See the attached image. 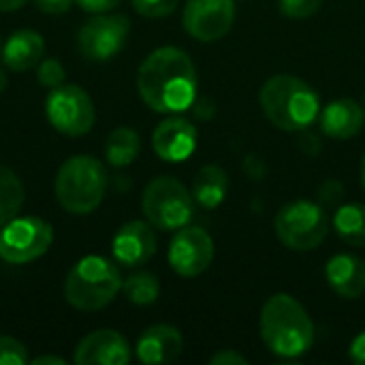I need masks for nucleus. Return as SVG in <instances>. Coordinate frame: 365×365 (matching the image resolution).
<instances>
[{"label": "nucleus", "instance_id": "8", "mask_svg": "<svg viewBox=\"0 0 365 365\" xmlns=\"http://www.w3.org/2000/svg\"><path fill=\"white\" fill-rule=\"evenodd\" d=\"M53 242V229L38 216H15L0 229V259L26 265L43 257Z\"/></svg>", "mask_w": 365, "mask_h": 365}, {"label": "nucleus", "instance_id": "6", "mask_svg": "<svg viewBox=\"0 0 365 365\" xmlns=\"http://www.w3.org/2000/svg\"><path fill=\"white\" fill-rule=\"evenodd\" d=\"M141 210L154 229L178 231L190 225L195 216V199L180 180L171 175H158L145 186Z\"/></svg>", "mask_w": 365, "mask_h": 365}, {"label": "nucleus", "instance_id": "16", "mask_svg": "<svg viewBox=\"0 0 365 365\" xmlns=\"http://www.w3.org/2000/svg\"><path fill=\"white\" fill-rule=\"evenodd\" d=\"M184 338L178 327L158 323L148 327L137 342V359L145 365L171 364L182 355Z\"/></svg>", "mask_w": 365, "mask_h": 365}, {"label": "nucleus", "instance_id": "11", "mask_svg": "<svg viewBox=\"0 0 365 365\" xmlns=\"http://www.w3.org/2000/svg\"><path fill=\"white\" fill-rule=\"evenodd\" d=\"M214 261V240L201 227H182L169 246V265L182 278L201 276Z\"/></svg>", "mask_w": 365, "mask_h": 365}, {"label": "nucleus", "instance_id": "21", "mask_svg": "<svg viewBox=\"0 0 365 365\" xmlns=\"http://www.w3.org/2000/svg\"><path fill=\"white\" fill-rule=\"evenodd\" d=\"M141 152L139 135L128 126H118L111 130L105 143V158L111 167H128Z\"/></svg>", "mask_w": 365, "mask_h": 365}, {"label": "nucleus", "instance_id": "4", "mask_svg": "<svg viewBox=\"0 0 365 365\" xmlns=\"http://www.w3.org/2000/svg\"><path fill=\"white\" fill-rule=\"evenodd\" d=\"M56 199L62 210L75 216L92 214L105 199L107 171L105 165L90 154H75L66 158L53 182Z\"/></svg>", "mask_w": 365, "mask_h": 365}, {"label": "nucleus", "instance_id": "31", "mask_svg": "<svg viewBox=\"0 0 365 365\" xmlns=\"http://www.w3.org/2000/svg\"><path fill=\"white\" fill-rule=\"evenodd\" d=\"M210 364H214V365H229V364L246 365L248 364V359H246L244 355H240V353H233V351H220V353L212 355Z\"/></svg>", "mask_w": 365, "mask_h": 365}, {"label": "nucleus", "instance_id": "12", "mask_svg": "<svg viewBox=\"0 0 365 365\" xmlns=\"http://www.w3.org/2000/svg\"><path fill=\"white\" fill-rule=\"evenodd\" d=\"M233 19V0H188L182 13L186 32L201 43H212L229 34Z\"/></svg>", "mask_w": 365, "mask_h": 365}, {"label": "nucleus", "instance_id": "26", "mask_svg": "<svg viewBox=\"0 0 365 365\" xmlns=\"http://www.w3.org/2000/svg\"><path fill=\"white\" fill-rule=\"evenodd\" d=\"M28 361V349L19 340L0 336V365H26Z\"/></svg>", "mask_w": 365, "mask_h": 365}, {"label": "nucleus", "instance_id": "32", "mask_svg": "<svg viewBox=\"0 0 365 365\" xmlns=\"http://www.w3.org/2000/svg\"><path fill=\"white\" fill-rule=\"evenodd\" d=\"M349 357H351V361H353V364L365 365V331H361V334L351 342Z\"/></svg>", "mask_w": 365, "mask_h": 365}, {"label": "nucleus", "instance_id": "24", "mask_svg": "<svg viewBox=\"0 0 365 365\" xmlns=\"http://www.w3.org/2000/svg\"><path fill=\"white\" fill-rule=\"evenodd\" d=\"M122 291L126 299L135 306H150L158 299L160 295V284L154 274L139 272L133 274L126 282H122Z\"/></svg>", "mask_w": 365, "mask_h": 365}, {"label": "nucleus", "instance_id": "27", "mask_svg": "<svg viewBox=\"0 0 365 365\" xmlns=\"http://www.w3.org/2000/svg\"><path fill=\"white\" fill-rule=\"evenodd\" d=\"M130 2L139 15L152 17V19L171 15L180 4V0H130Z\"/></svg>", "mask_w": 365, "mask_h": 365}, {"label": "nucleus", "instance_id": "7", "mask_svg": "<svg viewBox=\"0 0 365 365\" xmlns=\"http://www.w3.org/2000/svg\"><path fill=\"white\" fill-rule=\"evenodd\" d=\"M274 229L278 240L287 248L306 252L319 248L325 242L329 233V216L319 203L299 199L287 203L278 212L274 220Z\"/></svg>", "mask_w": 365, "mask_h": 365}, {"label": "nucleus", "instance_id": "14", "mask_svg": "<svg viewBox=\"0 0 365 365\" xmlns=\"http://www.w3.org/2000/svg\"><path fill=\"white\" fill-rule=\"evenodd\" d=\"M130 357V346L122 334L96 329L77 344L73 361L77 365H126Z\"/></svg>", "mask_w": 365, "mask_h": 365}, {"label": "nucleus", "instance_id": "10", "mask_svg": "<svg viewBox=\"0 0 365 365\" xmlns=\"http://www.w3.org/2000/svg\"><path fill=\"white\" fill-rule=\"evenodd\" d=\"M130 34V19L122 13H96L77 32V49L86 60L107 62L122 51Z\"/></svg>", "mask_w": 365, "mask_h": 365}, {"label": "nucleus", "instance_id": "36", "mask_svg": "<svg viewBox=\"0 0 365 365\" xmlns=\"http://www.w3.org/2000/svg\"><path fill=\"white\" fill-rule=\"evenodd\" d=\"M361 186H364L365 190V154L364 158H361Z\"/></svg>", "mask_w": 365, "mask_h": 365}, {"label": "nucleus", "instance_id": "19", "mask_svg": "<svg viewBox=\"0 0 365 365\" xmlns=\"http://www.w3.org/2000/svg\"><path fill=\"white\" fill-rule=\"evenodd\" d=\"M364 107L353 98H338L321 113V128L331 139H351L364 128Z\"/></svg>", "mask_w": 365, "mask_h": 365}, {"label": "nucleus", "instance_id": "30", "mask_svg": "<svg viewBox=\"0 0 365 365\" xmlns=\"http://www.w3.org/2000/svg\"><path fill=\"white\" fill-rule=\"evenodd\" d=\"M75 0H34V6L49 15H62L71 9Z\"/></svg>", "mask_w": 365, "mask_h": 365}, {"label": "nucleus", "instance_id": "17", "mask_svg": "<svg viewBox=\"0 0 365 365\" xmlns=\"http://www.w3.org/2000/svg\"><path fill=\"white\" fill-rule=\"evenodd\" d=\"M0 58L15 73L30 71V68L38 66V62L45 58V38L41 32H36L32 28L15 30L2 45Z\"/></svg>", "mask_w": 365, "mask_h": 365}, {"label": "nucleus", "instance_id": "5", "mask_svg": "<svg viewBox=\"0 0 365 365\" xmlns=\"http://www.w3.org/2000/svg\"><path fill=\"white\" fill-rule=\"evenodd\" d=\"M122 291V276L113 261L88 255L79 259L64 280L66 302L81 312H96L109 306Z\"/></svg>", "mask_w": 365, "mask_h": 365}, {"label": "nucleus", "instance_id": "1", "mask_svg": "<svg viewBox=\"0 0 365 365\" xmlns=\"http://www.w3.org/2000/svg\"><path fill=\"white\" fill-rule=\"evenodd\" d=\"M197 68L190 56L178 47L152 51L139 66L137 90L143 103L158 113H182L197 98Z\"/></svg>", "mask_w": 365, "mask_h": 365}, {"label": "nucleus", "instance_id": "15", "mask_svg": "<svg viewBox=\"0 0 365 365\" xmlns=\"http://www.w3.org/2000/svg\"><path fill=\"white\" fill-rule=\"evenodd\" d=\"M154 152L167 163H184L197 150V128L190 120L173 113L163 120L152 135Z\"/></svg>", "mask_w": 365, "mask_h": 365}, {"label": "nucleus", "instance_id": "18", "mask_svg": "<svg viewBox=\"0 0 365 365\" xmlns=\"http://www.w3.org/2000/svg\"><path fill=\"white\" fill-rule=\"evenodd\" d=\"M329 287L344 299H359L365 293V261L355 255H336L327 261Z\"/></svg>", "mask_w": 365, "mask_h": 365}, {"label": "nucleus", "instance_id": "33", "mask_svg": "<svg viewBox=\"0 0 365 365\" xmlns=\"http://www.w3.org/2000/svg\"><path fill=\"white\" fill-rule=\"evenodd\" d=\"M28 0H0V11L4 13H11V11H17L26 4Z\"/></svg>", "mask_w": 365, "mask_h": 365}, {"label": "nucleus", "instance_id": "25", "mask_svg": "<svg viewBox=\"0 0 365 365\" xmlns=\"http://www.w3.org/2000/svg\"><path fill=\"white\" fill-rule=\"evenodd\" d=\"M36 79H38L41 86H45V88L51 90V88H58V86L64 83L66 71H64V66H62L60 60H56V58H43L38 62V68H36Z\"/></svg>", "mask_w": 365, "mask_h": 365}, {"label": "nucleus", "instance_id": "13", "mask_svg": "<svg viewBox=\"0 0 365 365\" xmlns=\"http://www.w3.org/2000/svg\"><path fill=\"white\" fill-rule=\"evenodd\" d=\"M113 259L124 267H139L156 255L154 227L148 220H130L118 229L111 242Z\"/></svg>", "mask_w": 365, "mask_h": 365}, {"label": "nucleus", "instance_id": "22", "mask_svg": "<svg viewBox=\"0 0 365 365\" xmlns=\"http://www.w3.org/2000/svg\"><path fill=\"white\" fill-rule=\"evenodd\" d=\"M336 233L351 246L365 248V205L364 203H349L342 205L334 216Z\"/></svg>", "mask_w": 365, "mask_h": 365}, {"label": "nucleus", "instance_id": "29", "mask_svg": "<svg viewBox=\"0 0 365 365\" xmlns=\"http://www.w3.org/2000/svg\"><path fill=\"white\" fill-rule=\"evenodd\" d=\"M77 6L86 13H107V11H113L122 0H75Z\"/></svg>", "mask_w": 365, "mask_h": 365}, {"label": "nucleus", "instance_id": "23", "mask_svg": "<svg viewBox=\"0 0 365 365\" xmlns=\"http://www.w3.org/2000/svg\"><path fill=\"white\" fill-rule=\"evenodd\" d=\"M24 199H26V190L17 173L0 165V229L15 216H19Z\"/></svg>", "mask_w": 365, "mask_h": 365}, {"label": "nucleus", "instance_id": "9", "mask_svg": "<svg viewBox=\"0 0 365 365\" xmlns=\"http://www.w3.org/2000/svg\"><path fill=\"white\" fill-rule=\"evenodd\" d=\"M45 115L49 124L66 137H81L90 133L96 120L90 94L75 83L51 88L45 98Z\"/></svg>", "mask_w": 365, "mask_h": 365}, {"label": "nucleus", "instance_id": "28", "mask_svg": "<svg viewBox=\"0 0 365 365\" xmlns=\"http://www.w3.org/2000/svg\"><path fill=\"white\" fill-rule=\"evenodd\" d=\"M321 4H323V0H278L280 11L287 17H293V19L312 17L321 9Z\"/></svg>", "mask_w": 365, "mask_h": 365}, {"label": "nucleus", "instance_id": "35", "mask_svg": "<svg viewBox=\"0 0 365 365\" xmlns=\"http://www.w3.org/2000/svg\"><path fill=\"white\" fill-rule=\"evenodd\" d=\"M4 88H6V75L4 71H0V92H4Z\"/></svg>", "mask_w": 365, "mask_h": 365}, {"label": "nucleus", "instance_id": "3", "mask_svg": "<svg viewBox=\"0 0 365 365\" xmlns=\"http://www.w3.org/2000/svg\"><path fill=\"white\" fill-rule=\"evenodd\" d=\"M259 101L267 120L289 133L308 128L321 111V101L314 88L287 73L269 77L261 88Z\"/></svg>", "mask_w": 365, "mask_h": 365}, {"label": "nucleus", "instance_id": "20", "mask_svg": "<svg viewBox=\"0 0 365 365\" xmlns=\"http://www.w3.org/2000/svg\"><path fill=\"white\" fill-rule=\"evenodd\" d=\"M229 190V175L218 165H205L199 169L192 182V199L203 210H216Z\"/></svg>", "mask_w": 365, "mask_h": 365}, {"label": "nucleus", "instance_id": "37", "mask_svg": "<svg viewBox=\"0 0 365 365\" xmlns=\"http://www.w3.org/2000/svg\"><path fill=\"white\" fill-rule=\"evenodd\" d=\"M0 53H2V45H0Z\"/></svg>", "mask_w": 365, "mask_h": 365}, {"label": "nucleus", "instance_id": "34", "mask_svg": "<svg viewBox=\"0 0 365 365\" xmlns=\"http://www.w3.org/2000/svg\"><path fill=\"white\" fill-rule=\"evenodd\" d=\"M32 364H34V365H45V364L64 365L66 361H64L62 357H53V355H43V357H36V359H32Z\"/></svg>", "mask_w": 365, "mask_h": 365}, {"label": "nucleus", "instance_id": "2", "mask_svg": "<svg viewBox=\"0 0 365 365\" xmlns=\"http://www.w3.org/2000/svg\"><path fill=\"white\" fill-rule=\"evenodd\" d=\"M259 325L265 346L282 359L302 357L314 344L312 319L306 308L287 293L272 295L265 302Z\"/></svg>", "mask_w": 365, "mask_h": 365}]
</instances>
